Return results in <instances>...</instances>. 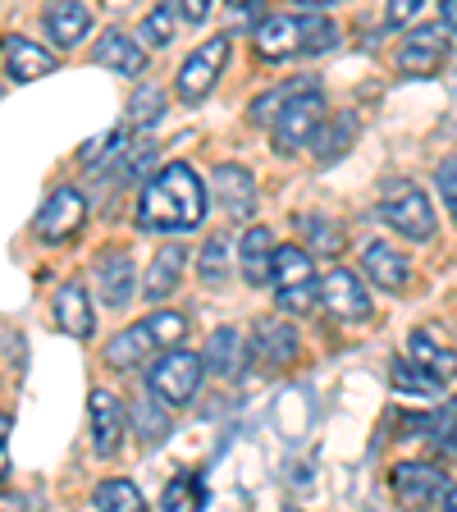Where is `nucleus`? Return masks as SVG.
I'll use <instances>...</instances> for the list:
<instances>
[{
  "mask_svg": "<svg viewBox=\"0 0 457 512\" xmlns=\"http://www.w3.org/2000/svg\"><path fill=\"white\" fill-rule=\"evenodd\" d=\"M151 160H156V142H138V147H133V156H128V165L119 170V183L138 179L142 170H151Z\"/></svg>",
  "mask_w": 457,
  "mask_h": 512,
  "instance_id": "4c0bfd02",
  "label": "nucleus"
},
{
  "mask_svg": "<svg viewBox=\"0 0 457 512\" xmlns=\"http://www.w3.org/2000/svg\"><path fill=\"white\" fill-rule=\"evenodd\" d=\"M156 348V343H151V334H147V325H128L124 334H115V339L106 343V362L110 366H119V371H124V366H133V362H142V357H147V352Z\"/></svg>",
  "mask_w": 457,
  "mask_h": 512,
  "instance_id": "a878e982",
  "label": "nucleus"
},
{
  "mask_svg": "<svg viewBox=\"0 0 457 512\" xmlns=\"http://www.w3.org/2000/svg\"><path fill=\"white\" fill-rule=\"evenodd\" d=\"M0 51H5V69H10L14 83H32V78H42L55 69V55L46 51V46L28 42L23 32H10V37L0 42Z\"/></svg>",
  "mask_w": 457,
  "mask_h": 512,
  "instance_id": "2eb2a0df",
  "label": "nucleus"
},
{
  "mask_svg": "<svg viewBox=\"0 0 457 512\" xmlns=\"http://www.w3.org/2000/svg\"><path fill=\"white\" fill-rule=\"evenodd\" d=\"M224 60H229V37H211L206 46H197V51L183 60L179 69V83H174V92H179V101H188V106H197L206 92H211L215 83H220L224 74Z\"/></svg>",
  "mask_w": 457,
  "mask_h": 512,
  "instance_id": "0eeeda50",
  "label": "nucleus"
},
{
  "mask_svg": "<svg viewBox=\"0 0 457 512\" xmlns=\"http://www.w3.org/2000/svg\"><path fill=\"white\" fill-rule=\"evenodd\" d=\"M238 256H243V279L252 288L270 284V266H275V238H270L266 224H252L238 243Z\"/></svg>",
  "mask_w": 457,
  "mask_h": 512,
  "instance_id": "6ab92c4d",
  "label": "nucleus"
},
{
  "mask_svg": "<svg viewBox=\"0 0 457 512\" xmlns=\"http://www.w3.org/2000/svg\"><path fill=\"white\" fill-rule=\"evenodd\" d=\"M320 302L343 325H366L371 320V298H366L362 279L352 275V270H330V275L320 279Z\"/></svg>",
  "mask_w": 457,
  "mask_h": 512,
  "instance_id": "6e6552de",
  "label": "nucleus"
},
{
  "mask_svg": "<svg viewBox=\"0 0 457 512\" xmlns=\"http://www.w3.org/2000/svg\"><path fill=\"white\" fill-rule=\"evenodd\" d=\"M394 494L407 503H444L448 476L426 462H398L394 467Z\"/></svg>",
  "mask_w": 457,
  "mask_h": 512,
  "instance_id": "f8f14e48",
  "label": "nucleus"
},
{
  "mask_svg": "<svg viewBox=\"0 0 457 512\" xmlns=\"http://www.w3.org/2000/svg\"><path fill=\"white\" fill-rule=\"evenodd\" d=\"M142 46H170L174 42V5H156V10L142 19Z\"/></svg>",
  "mask_w": 457,
  "mask_h": 512,
  "instance_id": "473e14b6",
  "label": "nucleus"
},
{
  "mask_svg": "<svg viewBox=\"0 0 457 512\" xmlns=\"http://www.w3.org/2000/svg\"><path fill=\"white\" fill-rule=\"evenodd\" d=\"M307 87H316V78H293V83H279L275 92L256 96V101H252V124H270V119H275L298 92H307Z\"/></svg>",
  "mask_w": 457,
  "mask_h": 512,
  "instance_id": "cd10ccee",
  "label": "nucleus"
},
{
  "mask_svg": "<svg viewBox=\"0 0 457 512\" xmlns=\"http://www.w3.org/2000/svg\"><path fill=\"white\" fill-rule=\"evenodd\" d=\"M407 357H412V362H421L430 375H439L444 384L457 375V352L448 348V343H439L430 330H416L412 334V343H407Z\"/></svg>",
  "mask_w": 457,
  "mask_h": 512,
  "instance_id": "b1692460",
  "label": "nucleus"
},
{
  "mask_svg": "<svg viewBox=\"0 0 457 512\" xmlns=\"http://www.w3.org/2000/svg\"><path fill=\"white\" fill-rule=\"evenodd\" d=\"M211 5H215V0H179L183 19H192V23H202L206 14H211Z\"/></svg>",
  "mask_w": 457,
  "mask_h": 512,
  "instance_id": "ea45409f",
  "label": "nucleus"
},
{
  "mask_svg": "<svg viewBox=\"0 0 457 512\" xmlns=\"http://www.w3.org/2000/svg\"><path fill=\"white\" fill-rule=\"evenodd\" d=\"M160 110H165V96H160L156 87H147V92L133 96V110H128V119H133V124L142 128V124H156Z\"/></svg>",
  "mask_w": 457,
  "mask_h": 512,
  "instance_id": "c9c22d12",
  "label": "nucleus"
},
{
  "mask_svg": "<svg viewBox=\"0 0 457 512\" xmlns=\"http://www.w3.org/2000/svg\"><path fill=\"white\" fill-rule=\"evenodd\" d=\"M229 5H247V0H229Z\"/></svg>",
  "mask_w": 457,
  "mask_h": 512,
  "instance_id": "a18cd8bd",
  "label": "nucleus"
},
{
  "mask_svg": "<svg viewBox=\"0 0 457 512\" xmlns=\"http://www.w3.org/2000/svg\"><path fill=\"white\" fill-rule=\"evenodd\" d=\"M151 334V343L156 348H179L183 334H188V320H183V311H156V316L142 320Z\"/></svg>",
  "mask_w": 457,
  "mask_h": 512,
  "instance_id": "7c9ffc66",
  "label": "nucleus"
},
{
  "mask_svg": "<svg viewBox=\"0 0 457 512\" xmlns=\"http://www.w3.org/2000/svg\"><path fill=\"white\" fill-rule=\"evenodd\" d=\"M352 133H357V115H339L334 119V128H325L320 124L316 128V156L320 160H334V156H343V151H348V142H352Z\"/></svg>",
  "mask_w": 457,
  "mask_h": 512,
  "instance_id": "c756f323",
  "label": "nucleus"
},
{
  "mask_svg": "<svg viewBox=\"0 0 457 512\" xmlns=\"http://www.w3.org/2000/svg\"><path fill=\"white\" fill-rule=\"evenodd\" d=\"M160 508H202V485L192 476H179L165 485V494H160Z\"/></svg>",
  "mask_w": 457,
  "mask_h": 512,
  "instance_id": "f704fd0d",
  "label": "nucleus"
},
{
  "mask_svg": "<svg viewBox=\"0 0 457 512\" xmlns=\"http://www.w3.org/2000/svg\"><path fill=\"white\" fill-rule=\"evenodd\" d=\"M362 266H366V279H371L375 288H384V293H403L407 275H412L407 261H403V252H394L389 243H366Z\"/></svg>",
  "mask_w": 457,
  "mask_h": 512,
  "instance_id": "f3484780",
  "label": "nucleus"
},
{
  "mask_svg": "<svg viewBox=\"0 0 457 512\" xmlns=\"http://www.w3.org/2000/svg\"><path fill=\"white\" fill-rule=\"evenodd\" d=\"M206 215V188L188 165H165L138 197V229L151 234H188Z\"/></svg>",
  "mask_w": 457,
  "mask_h": 512,
  "instance_id": "f257e3e1",
  "label": "nucleus"
},
{
  "mask_svg": "<svg viewBox=\"0 0 457 512\" xmlns=\"http://www.w3.org/2000/svg\"><path fill=\"white\" fill-rule=\"evenodd\" d=\"M389 380H394V389L398 394H407V398H439L444 394V380L439 375H430L421 362H394V371H389Z\"/></svg>",
  "mask_w": 457,
  "mask_h": 512,
  "instance_id": "393cba45",
  "label": "nucleus"
},
{
  "mask_svg": "<svg viewBox=\"0 0 457 512\" xmlns=\"http://www.w3.org/2000/svg\"><path fill=\"white\" fill-rule=\"evenodd\" d=\"M206 371H215V375H224V380H234L238 371H243V362H247V352H243V334L234 330V325H220V330L206 339Z\"/></svg>",
  "mask_w": 457,
  "mask_h": 512,
  "instance_id": "4be33fe9",
  "label": "nucleus"
},
{
  "mask_svg": "<svg viewBox=\"0 0 457 512\" xmlns=\"http://www.w3.org/2000/svg\"><path fill=\"white\" fill-rule=\"evenodd\" d=\"M87 28H92V14L78 5V0H51V10H46V37H51L55 46H78L87 37Z\"/></svg>",
  "mask_w": 457,
  "mask_h": 512,
  "instance_id": "412c9836",
  "label": "nucleus"
},
{
  "mask_svg": "<svg viewBox=\"0 0 457 512\" xmlns=\"http://www.w3.org/2000/svg\"><path fill=\"white\" fill-rule=\"evenodd\" d=\"M302 234H307V252H325V256H334L343 247V229L339 224H330V220H320V215H307L302 220Z\"/></svg>",
  "mask_w": 457,
  "mask_h": 512,
  "instance_id": "2f4dec72",
  "label": "nucleus"
},
{
  "mask_svg": "<svg viewBox=\"0 0 457 512\" xmlns=\"http://www.w3.org/2000/svg\"><path fill=\"white\" fill-rule=\"evenodd\" d=\"M293 352H298V334H293V325H284V320H261L252 334V357L266 366H288L293 362Z\"/></svg>",
  "mask_w": 457,
  "mask_h": 512,
  "instance_id": "aec40b11",
  "label": "nucleus"
},
{
  "mask_svg": "<svg viewBox=\"0 0 457 512\" xmlns=\"http://www.w3.org/2000/svg\"><path fill=\"white\" fill-rule=\"evenodd\" d=\"M183 266H188V247L179 243H165L156 252V261L147 266V279H142V293H147V302H165L179 288L183 279Z\"/></svg>",
  "mask_w": 457,
  "mask_h": 512,
  "instance_id": "dca6fc26",
  "label": "nucleus"
},
{
  "mask_svg": "<svg viewBox=\"0 0 457 512\" xmlns=\"http://www.w3.org/2000/svg\"><path fill=\"white\" fill-rule=\"evenodd\" d=\"M92 275H96V288H101V302L110 311L128 307V302L138 298V270H133V256L124 247H110V252L96 256Z\"/></svg>",
  "mask_w": 457,
  "mask_h": 512,
  "instance_id": "1a4fd4ad",
  "label": "nucleus"
},
{
  "mask_svg": "<svg viewBox=\"0 0 457 512\" xmlns=\"http://www.w3.org/2000/svg\"><path fill=\"white\" fill-rule=\"evenodd\" d=\"M302 5H307V10H320V5H334V0H302Z\"/></svg>",
  "mask_w": 457,
  "mask_h": 512,
  "instance_id": "c03bdc74",
  "label": "nucleus"
},
{
  "mask_svg": "<svg viewBox=\"0 0 457 512\" xmlns=\"http://www.w3.org/2000/svg\"><path fill=\"white\" fill-rule=\"evenodd\" d=\"M128 421H133V435H138L142 448H156L160 439L170 435V416L160 412V398H142V403L128 412Z\"/></svg>",
  "mask_w": 457,
  "mask_h": 512,
  "instance_id": "bb28decb",
  "label": "nucleus"
},
{
  "mask_svg": "<svg viewBox=\"0 0 457 512\" xmlns=\"http://www.w3.org/2000/svg\"><path fill=\"white\" fill-rule=\"evenodd\" d=\"M229 256H234V252H229V243H224L220 234L206 238V247H202V279H206V284H220L224 270H229Z\"/></svg>",
  "mask_w": 457,
  "mask_h": 512,
  "instance_id": "72a5a7b5",
  "label": "nucleus"
},
{
  "mask_svg": "<svg viewBox=\"0 0 457 512\" xmlns=\"http://www.w3.org/2000/svg\"><path fill=\"white\" fill-rule=\"evenodd\" d=\"M87 421H92V448L96 458H115L124 444V407L110 389H92L87 398Z\"/></svg>",
  "mask_w": 457,
  "mask_h": 512,
  "instance_id": "9b49d317",
  "label": "nucleus"
},
{
  "mask_svg": "<svg viewBox=\"0 0 457 512\" xmlns=\"http://www.w3.org/2000/svg\"><path fill=\"white\" fill-rule=\"evenodd\" d=\"M92 503H96V508H119V512L147 508V503H142V490L133 485V480H101V485H96V494H92Z\"/></svg>",
  "mask_w": 457,
  "mask_h": 512,
  "instance_id": "c85d7f7f",
  "label": "nucleus"
},
{
  "mask_svg": "<svg viewBox=\"0 0 457 512\" xmlns=\"http://www.w3.org/2000/svg\"><path fill=\"white\" fill-rule=\"evenodd\" d=\"M334 23L330 19H307V14H270L261 28L252 32L256 55L261 60H288V55H307V51H325L334 46Z\"/></svg>",
  "mask_w": 457,
  "mask_h": 512,
  "instance_id": "f03ea898",
  "label": "nucleus"
},
{
  "mask_svg": "<svg viewBox=\"0 0 457 512\" xmlns=\"http://www.w3.org/2000/svg\"><path fill=\"white\" fill-rule=\"evenodd\" d=\"M55 325L74 339H87L92 334V302H87V288L78 284H64L55 293Z\"/></svg>",
  "mask_w": 457,
  "mask_h": 512,
  "instance_id": "5701e85b",
  "label": "nucleus"
},
{
  "mask_svg": "<svg viewBox=\"0 0 457 512\" xmlns=\"http://www.w3.org/2000/svg\"><path fill=\"white\" fill-rule=\"evenodd\" d=\"M375 211H380V220L389 224V229H398V234L412 238V243L435 238V206H430V197L416 188L412 179H389L384 183Z\"/></svg>",
  "mask_w": 457,
  "mask_h": 512,
  "instance_id": "7ed1b4c3",
  "label": "nucleus"
},
{
  "mask_svg": "<svg viewBox=\"0 0 457 512\" xmlns=\"http://www.w3.org/2000/svg\"><path fill=\"white\" fill-rule=\"evenodd\" d=\"M92 55H96V64H106V69H115V74H124V78H138L142 69H147V51H142V42H133L128 32H106Z\"/></svg>",
  "mask_w": 457,
  "mask_h": 512,
  "instance_id": "a211bd4d",
  "label": "nucleus"
},
{
  "mask_svg": "<svg viewBox=\"0 0 457 512\" xmlns=\"http://www.w3.org/2000/svg\"><path fill=\"white\" fill-rule=\"evenodd\" d=\"M444 508H453V512H457V485H448V494H444Z\"/></svg>",
  "mask_w": 457,
  "mask_h": 512,
  "instance_id": "37998d69",
  "label": "nucleus"
},
{
  "mask_svg": "<svg viewBox=\"0 0 457 512\" xmlns=\"http://www.w3.org/2000/svg\"><path fill=\"white\" fill-rule=\"evenodd\" d=\"M87 220V202L78 197L74 188H55L46 197V206L37 211V238L42 243H64V238H74Z\"/></svg>",
  "mask_w": 457,
  "mask_h": 512,
  "instance_id": "9d476101",
  "label": "nucleus"
},
{
  "mask_svg": "<svg viewBox=\"0 0 457 512\" xmlns=\"http://www.w3.org/2000/svg\"><path fill=\"white\" fill-rule=\"evenodd\" d=\"M270 279H275V302L279 311H311L320 302V284H316V266H311V252L307 247H275V266H270Z\"/></svg>",
  "mask_w": 457,
  "mask_h": 512,
  "instance_id": "20e7f679",
  "label": "nucleus"
},
{
  "mask_svg": "<svg viewBox=\"0 0 457 512\" xmlns=\"http://www.w3.org/2000/svg\"><path fill=\"white\" fill-rule=\"evenodd\" d=\"M5 439H10V416H0V476H5Z\"/></svg>",
  "mask_w": 457,
  "mask_h": 512,
  "instance_id": "79ce46f5",
  "label": "nucleus"
},
{
  "mask_svg": "<svg viewBox=\"0 0 457 512\" xmlns=\"http://www.w3.org/2000/svg\"><path fill=\"white\" fill-rule=\"evenodd\" d=\"M320 124H325V96H320V83H316V87H307V92H298L275 119H270V128H275V147L279 151L307 147V142L316 138Z\"/></svg>",
  "mask_w": 457,
  "mask_h": 512,
  "instance_id": "423d86ee",
  "label": "nucleus"
},
{
  "mask_svg": "<svg viewBox=\"0 0 457 512\" xmlns=\"http://www.w3.org/2000/svg\"><path fill=\"white\" fill-rule=\"evenodd\" d=\"M439 19L448 32H457V0H439Z\"/></svg>",
  "mask_w": 457,
  "mask_h": 512,
  "instance_id": "a19ab883",
  "label": "nucleus"
},
{
  "mask_svg": "<svg viewBox=\"0 0 457 512\" xmlns=\"http://www.w3.org/2000/svg\"><path fill=\"white\" fill-rule=\"evenodd\" d=\"M448 55V42L439 28H416L407 32V42L398 46V69L403 74H435Z\"/></svg>",
  "mask_w": 457,
  "mask_h": 512,
  "instance_id": "4468645a",
  "label": "nucleus"
},
{
  "mask_svg": "<svg viewBox=\"0 0 457 512\" xmlns=\"http://www.w3.org/2000/svg\"><path fill=\"white\" fill-rule=\"evenodd\" d=\"M435 179H439V197H444L448 215H453V224H457V156L439 160V170H435Z\"/></svg>",
  "mask_w": 457,
  "mask_h": 512,
  "instance_id": "e433bc0d",
  "label": "nucleus"
},
{
  "mask_svg": "<svg viewBox=\"0 0 457 512\" xmlns=\"http://www.w3.org/2000/svg\"><path fill=\"white\" fill-rule=\"evenodd\" d=\"M202 371H206L202 357H192V352H179V348H165V357L151 366L147 384H151V394H156L160 403L183 407V403H192V398H197Z\"/></svg>",
  "mask_w": 457,
  "mask_h": 512,
  "instance_id": "39448f33",
  "label": "nucleus"
},
{
  "mask_svg": "<svg viewBox=\"0 0 457 512\" xmlns=\"http://www.w3.org/2000/svg\"><path fill=\"white\" fill-rule=\"evenodd\" d=\"M215 202L229 220H252L256 211V183L243 165H220L215 170Z\"/></svg>",
  "mask_w": 457,
  "mask_h": 512,
  "instance_id": "ddd939ff",
  "label": "nucleus"
},
{
  "mask_svg": "<svg viewBox=\"0 0 457 512\" xmlns=\"http://www.w3.org/2000/svg\"><path fill=\"white\" fill-rule=\"evenodd\" d=\"M421 10V0H389V10H384V19H389V28H403L412 14Z\"/></svg>",
  "mask_w": 457,
  "mask_h": 512,
  "instance_id": "58836bf2",
  "label": "nucleus"
}]
</instances>
